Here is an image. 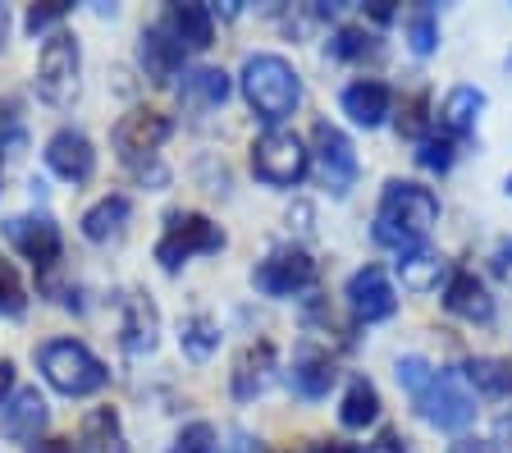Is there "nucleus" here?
<instances>
[{"label":"nucleus","instance_id":"obj_5","mask_svg":"<svg viewBox=\"0 0 512 453\" xmlns=\"http://www.w3.org/2000/svg\"><path fill=\"white\" fill-rule=\"evenodd\" d=\"M311 170V151L302 147L298 133L288 129H270L256 138L252 147V174L270 188H293L302 184V174Z\"/></svg>","mask_w":512,"mask_h":453},{"label":"nucleus","instance_id":"obj_27","mask_svg":"<svg viewBox=\"0 0 512 453\" xmlns=\"http://www.w3.org/2000/svg\"><path fill=\"white\" fill-rule=\"evenodd\" d=\"M183 97H188L192 106H224V97H229V74H224V69H192V74H183Z\"/></svg>","mask_w":512,"mask_h":453},{"label":"nucleus","instance_id":"obj_17","mask_svg":"<svg viewBox=\"0 0 512 453\" xmlns=\"http://www.w3.org/2000/svg\"><path fill=\"white\" fill-rule=\"evenodd\" d=\"M480 110H485V92H480V87H467V83L453 87V92L444 97V106H439V133L453 138V142L471 138Z\"/></svg>","mask_w":512,"mask_h":453},{"label":"nucleus","instance_id":"obj_20","mask_svg":"<svg viewBox=\"0 0 512 453\" xmlns=\"http://www.w3.org/2000/svg\"><path fill=\"white\" fill-rule=\"evenodd\" d=\"M270 371H275V348L270 344L243 348V357L234 367V399H256L270 385Z\"/></svg>","mask_w":512,"mask_h":453},{"label":"nucleus","instance_id":"obj_23","mask_svg":"<svg viewBox=\"0 0 512 453\" xmlns=\"http://www.w3.org/2000/svg\"><path fill=\"white\" fill-rule=\"evenodd\" d=\"M179 60H183V46L170 37V28L165 23H156V28H147L142 33V65H147V74L151 78H174V69H179Z\"/></svg>","mask_w":512,"mask_h":453},{"label":"nucleus","instance_id":"obj_43","mask_svg":"<svg viewBox=\"0 0 512 453\" xmlns=\"http://www.w3.org/2000/svg\"><path fill=\"white\" fill-rule=\"evenodd\" d=\"M499 440H512V417L499 421ZM508 453H512V444H508Z\"/></svg>","mask_w":512,"mask_h":453},{"label":"nucleus","instance_id":"obj_7","mask_svg":"<svg viewBox=\"0 0 512 453\" xmlns=\"http://www.w3.org/2000/svg\"><path fill=\"white\" fill-rule=\"evenodd\" d=\"M220 248H224L220 225H211L206 216L188 211V216H170V229H165V238L156 243V261L165 270H179L183 261L206 257V252H220Z\"/></svg>","mask_w":512,"mask_h":453},{"label":"nucleus","instance_id":"obj_28","mask_svg":"<svg viewBox=\"0 0 512 453\" xmlns=\"http://www.w3.org/2000/svg\"><path fill=\"white\" fill-rule=\"evenodd\" d=\"M87 444H92L96 453H128L115 408H96L92 417H87Z\"/></svg>","mask_w":512,"mask_h":453},{"label":"nucleus","instance_id":"obj_36","mask_svg":"<svg viewBox=\"0 0 512 453\" xmlns=\"http://www.w3.org/2000/svg\"><path fill=\"white\" fill-rule=\"evenodd\" d=\"M398 124H403V133H421V129H426V97L407 101V115L398 119Z\"/></svg>","mask_w":512,"mask_h":453},{"label":"nucleus","instance_id":"obj_48","mask_svg":"<svg viewBox=\"0 0 512 453\" xmlns=\"http://www.w3.org/2000/svg\"><path fill=\"white\" fill-rule=\"evenodd\" d=\"M503 248H512V243H503Z\"/></svg>","mask_w":512,"mask_h":453},{"label":"nucleus","instance_id":"obj_29","mask_svg":"<svg viewBox=\"0 0 512 453\" xmlns=\"http://www.w3.org/2000/svg\"><path fill=\"white\" fill-rule=\"evenodd\" d=\"M220 344V330H215L211 316H188L183 321V353L188 357H211Z\"/></svg>","mask_w":512,"mask_h":453},{"label":"nucleus","instance_id":"obj_37","mask_svg":"<svg viewBox=\"0 0 512 453\" xmlns=\"http://www.w3.org/2000/svg\"><path fill=\"white\" fill-rule=\"evenodd\" d=\"M366 453H407V440L398 431H380V440H375V449Z\"/></svg>","mask_w":512,"mask_h":453},{"label":"nucleus","instance_id":"obj_32","mask_svg":"<svg viewBox=\"0 0 512 453\" xmlns=\"http://www.w3.org/2000/svg\"><path fill=\"white\" fill-rule=\"evenodd\" d=\"M23 302H28V289H23L19 270H14L10 261L0 257V316H19Z\"/></svg>","mask_w":512,"mask_h":453},{"label":"nucleus","instance_id":"obj_15","mask_svg":"<svg viewBox=\"0 0 512 453\" xmlns=\"http://www.w3.org/2000/svg\"><path fill=\"white\" fill-rule=\"evenodd\" d=\"M444 307L453 316H462V321H471V325H490L494 321V298H490V289L471 275V270H453L448 275V289H444Z\"/></svg>","mask_w":512,"mask_h":453},{"label":"nucleus","instance_id":"obj_1","mask_svg":"<svg viewBox=\"0 0 512 453\" xmlns=\"http://www.w3.org/2000/svg\"><path fill=\"white\" fill-rule=\"evenodd\" d=\"M439 220V197L426 184L412 179H389L380 193V211H375V243L394 248L398 257L421 248V238L435 229Z\"/></svg>","mask_w":512,"mask_h":453},{"label":"nucleus","instance_id":"obj_33","mask_svg":"<svg viewBox=\"0 0 512 453\" xmlns=\"http://www.w3.org/2000/svg\"><path fill=\"white\" fill-rule=\"evenodd\" d=\"M453 151H458V142L453 138H444V133H426V138H421V151H416V161L426 165V170L444 174L448 165H453Z\"/></svg>","mask_w":512,"mask_h":453},{"label":"nucleus","instance_id":"obj_13","mask_svg":"<svg viewBox=\"0 0 512 453\" xmlns=\"http://www.w3.org/2000/svg\"><path fill=\"white\" fill-rule=\"evenodd\" d=\"M5 234H10V243L32 266H55V261H60V229L46 216H14L10 225H5Z\"/></svg>","mask_w":512,"mask_h":453},{"label":"nucleus","instance_id":"obj_16","mask_svg":"<svg viewBox=\"0 0 512 453\" xmlns=\"http://www.w3.org/2000/svg\"><path fill=\"white\" fill-rule=\"evenodd\" d=\"M0 431L10 435L14 444H32L46 431V399L37 389H19V394L0 408Z\"/></svg>","mask_w":512,"mask_h":453},{"label":"nucleus","instance_id":"obj_40","mask_svg":"<svg viewBox=\"0 0 512 453\" xmlns=\"http://www.w3.org/2000/svg\"><path fill=\"white\" fill-rule=\"evenodd\" d=\"M14 389V362H0V408H5V394Z\"/></svg>","mask_w":512,"mask_h":453},{"label":"nucleus","instance_id":"obj_30","mask_svg":"<svg viewBox=\"0 0 512 453\" xmlns=\"http://www.w3.org/2000/svg\"><path fill=\"white\" fill-rule=\"evenodd\" d=\"M407 37H412L416 55H430L439 46V23H435V10H430V5H416V10L407 14Z\"/></svg>","mask_w":512,"mask_h":453},{"label":"nucleus","instance_id":"obj_10","mask_svg":"<svg viewBox=\"0 0 512 453\" xmlns=\"http://www.w3.org/2000/svg\"><path fill=\"white\" fill-rule=\"evenodd\" d=\"M252 284L261 293H270V298H293V293H302V289L316 284V261H311L302 248L275 252V257H266L252 270Z\"/></svg>","mask_w":512,"mask_h":453},{"label":"nucleus","instance_id":"obj_24","mask_svg":"<svg viewBox=\"0 0 512 453\" xmlns=\"http://www.w3.org/2000/svg\"><path fill=\"white\" fill-rule=\"evenodd\" d=\"M339 421L348 426V431H366V426H375V421H380V389H375L366 376H357L348 385L343 408H339Z\"/></svg>","mask_w":512,"mask_h":453},{"label":"nucleus","instance_id":"obj_8","mask_svg":"<svg viewBox=\"0 0 512 453\" xmlns=\"http://www.w3.org/2000/svg\"><path fill=\"white\" fill-rule=\"evenodd\" d=\"M311 142H316V179L320 188H330L334 197H348V188L357 184V151H352L348 133L330 119H320L316 129H311Z\"/></svg>","mask_w":512,"mask_h":453},{"label":"nucleus","instance_id":"obj_34","mask_svg":"<svg viewBox=\"0 0 512 453\" xmlns=\"http://www.w3.org/2000/svg\"><path fill=\"white\" fill-rule=\"evenodd\" d=\"M330 51L339 55V60H357V55L371 51V33H366V28H339L334 42H330Z\"/></svg>","mask_w":512,"mask_h":453},{"label":"nucleus","instance_id":"obj_22","mask_svg":"<svg viewBox=\"0 0 512 453\" xmlns=\"http://www.w3.org/2000/svg\"><path fill=\"white\" fill-rule=\"evenodd\" d=\"M444 270H448V261L439 257V252H430V248H412V252L398 257V280H403V289H412V293L439 289Z\"/></svg>","mask_w":512,"mask_h":453},{"label":"nucleus","instance_id":"obj_6","mask_svg":"<svg viewBox=\"0 0 512 453\" xmlns=\"http://www.w3.org/2000/svg\"><path fill=\"white\" fill-rule=\"evenodd\" d=\"M78 69H83V55L78 42L69 33H51L37 55V92L51 106H69L78 97Z\"/></svg>","mask_w":512,"mask_h":453},{"label":"nucleus","instance_id":"obj_11","mask_svg":"<svg viewBox=\"0 0 512 453\" xmlns=\"http://www.w3.org/2000/svg\"><path fill=\"white\" fill-rule=\"evenodd\" d=\"M348 307L357 321H389L398 307V293L394 284H389V275H384L380 266H362V270H352V280H348Z\"/></svg>","mask_w":512,"mask_h":453},{"label":"nucleus","instance_id":"obj_18","mask_svg":"<svg viewBox=\"0 0 512 453\" xmlns=\"http://www.w3.org/2000/svg\"><path fill=\"white\" fill-rule=\"evenodd\" d=\"M165 28H170V37L183 46V51H206V46L215 42V14L206 10V5H192V0L170 5Z\"/></svg>","mask_w":512,"mask_h":453},{"label":"nucleus","instance_id":"obj_44","mask_svg":"<svg viewBox=\"0 0 512 453\" xmlns=\"http://www.w3.org/2000/svg\"><path fill=\"white\" fill-rule=\"evenodd\" d=\"M5 33H10V14H5V5H0V46H5Z\"/></svg>","mask_w":512,"mask_h":453},{"label":"nucleus","instance_id":"obj_25","mask_svg":"<svg viewBox=\"0 0 512 453\" xmlns=\"http://www.w3.org/2000/svg\"><path fill=\"white\" fill-rule=\"evenodd\" d=\"M128 211H133V202H128L124 193L101 197V202H96L92 211L83 216V238H92V243H110V238H115L119 229H124Z\"/></svg>","mask_w":512,"mask_h":453},{"label":"nucleus","instance_id":"obj_19","mask_svg":"<svg viewBox=\"0 0 512 453\" xmlns=\"http://www.w3.org/2000/svg\"><path fill=\"white\" fill-rule=\"evenodd\" d=\"M156 335H160V316H156V307H151V298L128 293L124 298V348L133 357H142L156 348Z\"/></svg>","mask_w":512,"mask_h":453},{"label":"nucleus","instance_id":"obj_14","mask_svg":"<svg viewBox=\"0 0 512 453\" xmlns=\"http://www.w3.org/2000/svg\"><path fill=\"white\" fill-rule=\"evenodd\" d=\"M389 106H394V92L380 78H357V83L343 87V115L362 129H380L389 119Z\"/></svg>","mask_w":512,"mask_h":453},{"label":"nucleus","instance_id":"obj_39","mask_svg":"<svg viewBox=\"0 0 512 453\" xmlns=\"http://www.w3.org/2000/svg\"><path fill=\"white\" fill-rule=\"evenodd\" d=\"M448 453H499V449H494V444H485V440H458Z\"/></svg>","mask_w":512,"mask_h":453},{"label":"nucleus","instance_id":"obj_31","mask_svg":"<svg viewBox=\"0 0 512 453\" xmlns=\"http://www.w3.org/2000/svg\"><path fill=\"white\" fill-rule=\"evenodd\" d=\"M170 453H220V435H215L211 421H192V426L179 431Z\"/></svg>","mask_w":512,"mask_h":453},{"label":"nucleus","instance_id":"obj_12","mask_svg":"<svg viewBox=\"0 0 512 453\" xmlns=\"http://www.w3.org/2000/svg\"><path fill=\"white\" fill-rule=\"evenodd\" d=\"M46 165H51L60 179H69V184H87L96 170V151H92V142H87V133L60 129L46 142Z\"/></svg>","mask_w":512,"mask_h":453},{"label":"nucleus","instance_id":"obj_45","mask_svg":"<svg viewBox=\"0 0 512 453\" xmlns=\"http://www.w3.org/2000/svg\"><path fill=\"white\" fill-rule=\"evenodd\" d=\"M243 453H266V449H256V444H247V449Z\"/></svg>","mask_w":512,"mask_h":453},{"label":"nucleus","instance_id":"obj_46","mask_svg":"<svg viewBox=\"0 0 512 453\" xmlns=\"http://www.w3.org/2000/svg\"><path fill=\"white\" fill-rule=\"evenodd\" d=\"M508 193H512V174H508Z\"/></svg>","mask_w":512,"mask_h":453},{"label":"nucleus","instance_id":"obj_2","mask_svg":"<svg viewBox=\"0 0 512 453\" xmlns=\"http://www.w3.org/2000/svg\"><path fill=\"white\" fill-rule=\"evenodd\" d=\"M398 385L412 394L416 412L439 431H462L476 417V399L462 389V380L453 371H435L426 357H403L398 362Z\"/></svg>","mask_w":512,"mask_h":453},{"label":"nucleus","instance_id":"obj_21","mask_svg":"<svg viewBox=\"0 0 512 453\" xmlns=\"http://www.w3.org/2000/svg\"><path fill=\"white\" fill-rule=\"evenodd\" d=\"M334 357L320 353V348H302L298 362H293V385H298V394H307V399H325L334 385Z\"/></svg>","mask_w":512,"mask_h":453},{"label":"nucleus","instance_id":"obj_4","mask_svg":"<svg viewBox=\"0 0 512 453\" xmlns=\"http://www.w3.org/2000/svg\"><path fill=\"white\" fill-rule=\"evenodd\" d=\"M37 367H42V376L51 380L60 394H69V399L96 394V389H106V380H110V371L101 367V357L87 344H78V339H51V344H42Z\"/></svg>","mask_w":512,"mask_h":453},{"label":"nucleus","instance_id":"obj_3","mask_svg":"<svg viewBox=\"0 0 512 453\" xmlns=\"http://www.w3.org/2000/svg\"><path fill=\"white\" fill-rule=\"evenodd\" d=\"M243 97L256 115L266 119V124H279L298 110L302 101V78L298 69L288 65L284 55H247L243 65Z\"/></svg>","mask_w":512,"mask_h":453},{"label":"nucleus","instance_id":"obj_41","mask_svg":"<svg viewBox=\"0 0 512 453\" xmlns=\"http://www.w3.org/2000/svg\"><path fill=\"white\" fill-rule=\"evenodd\" d=\"M311 453H366V449H357V444H343V440H325V444H316Z\"/></svg>","mask_w":512,"mask_h":453},{"label":"nucleus","instance_id":"obj_26","mask_svg":"<svg viewBox=\"0 0 512 453\" xmlns=\"http://www.w3.org/2000/svg\"><path fill=\"white\" fill-rule=\"evenodd\" d=\"M462 371H467V380L476 385V394H485V399H508L512 394V367L503 357H471Z\"/></svg>","mask_w":512,"mask_h":453},{"label":"nucleus","instance_id":"obj_42","mask_svg":"<svg viewBox=\"0 0 512 453\" xmlns=\"http://www.w3.org/2000/svg\"><path fill=\"white\" fill-rule=\"evenodd\" d=\"M37 453H83V444H74V440H51V444H42Z\"/></svg>","mask_w":512,"mask_h":453},{"label":"nucleus","instance_id":"obj_38","mask_svg":"<svg viewBox=\"0 0 512 453\" xmlns=\"http://www.w3.org/2000/svg\"><path fill=\"white\" fill-rule=\"evenodd\" d=\"M494 275H499L503 284H512V248H499V252H494Z\"/></svg>","mask_w":512,"mask_h":453},{"label":"nucleus","instance_id":"obj_35","mask_svg":"<svg viewBox=\"0 0 512 453\" xmlns=\"http://www.w3.org/2000/svg\"><path fill=\"white\" fill-rule=\"evenodd\" d=\"M64 14H69V0H42V5H32L28 10V33L37 37V33H46L51 23H60Z\"/></svg>","mask_w":512,"mask_h":453},{"label":"nucleus","instance_id":"obj_9","mask_svg":"<svg viewBox=\"0 0 512 453\" xmlns=\"http://www.w3.org/2000/svg\"><path fill=\"white\" fill-rule=\"evenodd\" d=\"M170 115H160V110H128L124 119L115 124V151L119 161L133 165V170H142V165L156 161V151L165 147V138H170Z\"/></svg>","mask_w":512,"mask_h":453},{"label":"nucleus","instance_id":"obj_47","mask_svg":"<svg viewBox=\"0 0 512 453\" xmlns=\"http://www.w3.org/2000/svg\"><path fill=\"white\" fill-rule=\"evenodd\" d=\"M508 69H512V51H508Z\"/></svg>","mask_w":512,"mask_h":453}]
</instances>
